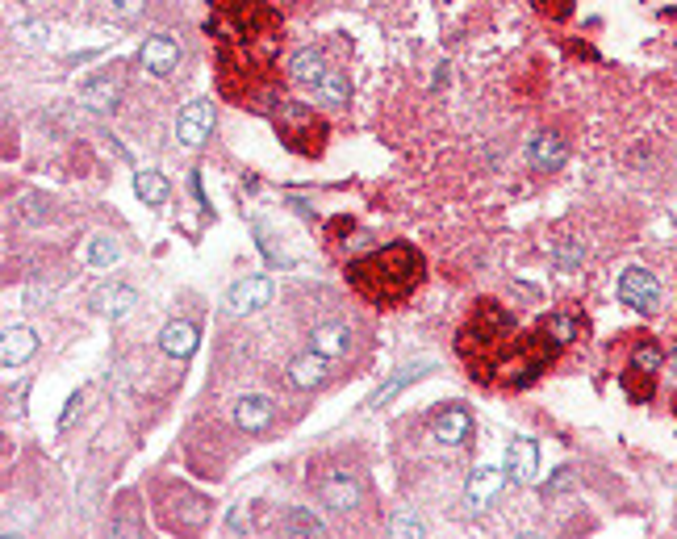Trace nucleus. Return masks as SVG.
I'll use <instances>...</instances> for the list:
<instances>
[{
	"label": "nucleus",
	"instance_id": "obj_23",
	"mask_svg": "<svg viewBox=\"0 0 677 539\" xmlns=\"http://www.w3.org/2000/svg\"><path fill=\"white\" fill-rule=\"evenodd\" d=\"M92 306H97V314H105V318H113V322H122V318L138 306V293H134L130 285H105V289L92 293Z\"/></svg>",
	"mask_w": 677,
	"mask_h": 539
},
{
	"label": "nucleus",
	"instance_id": "obj_10",
	"mask_svg": "<svg viewBox=\"0 0 677 539\" xmlns=\"http://www.w3.org/2000/svg\"><path fill=\"white\" fill-rule=\"evenodd\" d=\"M80 105L92 113H109L122 105V72L118 67H105V72H92L80 84Z\"/></svg>",
	"mask_w": 677,
	"mask_h": 539
},
{
	"label": "nucleus",
	"instance_id": "obj_19",
	"mask_svg": "<svg viewBox=\"0 0 677 539\" xmlns=\"http://www.w3.org/2000/svg\"><path fill=\"white\" fill-rule=\"evenodd\" d=\"M535 473H540V448H535V439H515L506 448V477L515 485H531Z\"/></svg>",
	"mask_w": 677,
	"mask_h": 539
},
{
	"label": "nucleus",
	"instance_id": "obj_25",
	"mask_svg": "<svg viewBox=\"0 0 677 539\" xmlns=\"http://www.w3.org/2000/svg\"><path fill=\"white\" fill-rule=\"evenodd\" d=\"M619 389L627 393V402L644 406V402H652V393H657V377H652V372H640V368L627 364V368L619 372Z\"/></svg>",
	"mask_w": 677,
	"mask_h": 539
},
{
	"label": "nucleus",
	"instance_id": "obj_18",
	"mask_svg": "<svg viewBox=\"0 0 677 539\" xmlns=\"http://www.w3.org/2000/svg\"><path fill=\"white\" fill-rule=\"evenodd\" d=\"M197 343H201V331H197V322H189V318H172L159 331V351L168 360H189L197 351Z\"/></svg>",
	"mask_w": 677,
	"mask_h": 539
},
{
	"label": "nucleus",
	"instance_id": "obj_39",
	"mask_svg": "<svg viewBox=\"0 0 677 539\" xmlns=\"http://www.w3.org/2000/svg\"><path fill=\"white\" fill-rule=\"evenodd\" d=\"M80 406H84V389H76L72 397H67V406H63V414H59V431H67L76 423V414H80Z\"/></svg>",
	"mask_w": 677,
	"mask_h": 539
},
{
	"label": "nucleus",
	"instance_id": "obj_7",
	"mask_svg": "<svg viewBox=\"0 0 677 539\" xmlns=\"http://www.w3.org/2000/svg\"><path fill=\"white\" fill-rule=\"evenodd\" d=\"M318 502L331 510V514H352L360 502H364V481L360 473H352L347 464H331V468H318L310 477Z\"/></svg>",
	"mask_w": 677,
	"mask_h": 539
},
{
	"label": "nucleus",
	"instance_id": "obj_29",
	"mask_svg": "<svg viewBox=\"0 0 677 539\" xmlns=\"http://www.w3.org/2000/svg\"><path fill=\"white\" fill-rule=\"evenodd\" d=\"M314 97L322 105H347V101H352V80H347V72H339V67H331L326 80L314 88Z\"/></svg>",
	"mask_w": 677,
	"mask_h": 539
},
{
	"label": "nucleus",
	"instance_id": "obj_8",
	"mask_svg": "<svg viewBox=\"0 0 677 539\" xmlns=\"http://www.w3.org/2000/svg\"><path fill=\"white\" fill-rule=\"evenodd\" d=\"M427 431H431V439L439 443V448H469L477 423H473V410L464 402H448V406H439L431 414Z\"/></svg>",
	"mask_w": 677,
	"mask_h": 539
},
{
	"label": "nucleus",
	"instance_id": "obj_31",
	"mask_svg": "<svg viewBox=\"0 0 677 539\" xmlns=\"http://www.w3.org/2000/svg\"><path fill=\"white\" fill-rule=\"evenodd\" d=\"M389 535H393V539H423V535H427V523L418 519L410 506H402V510L389 519Z\"/></svg>",
	"mask_w": 677,
	"mask_h": 539
},
{
	"label": "nucleus",
	"instance_id": "obj_13",
	"mask_svg": "<svg viewBox=\"0 0 677 539\" xmlns=\"http://www.w3.org/2000/svg\"><path fill=\"white\" fill-rule=\"evenodd\" d=\"M209 130H214V101H209V97H197L193 105L180 109V117H176V143L180 147L197 151L209 138Z\"/></svg>",
	"mask_w": 677,
	"mask_h": 539
},
{
	"label": "nucleus",
	"instance_id": "obj_6",
	"mask_svg": "<svg viewBox=\"0 0 677 539\" xmlns=\"http://www.w3.org/2000/svg\"><path fill=\"white\" fill-rule=\"evenodd\" d=\"M155 502H159V519L168 531H201L209 523V510H214V502L205 494H197V489L180 481L155 485Z\"/></svg>",
	"mask_w": 677,
	"mask_h": 539
},
{
	"label": "nucleus",
	"instance_id": "obj_11",
	"mask_svg": "<svg viewBox=\"0 0 677 539\" xmlns=\"http://www.w3.org/2000/svg\"><path fill=\"white\" fill-rule=\"evenodd\" d=\"M272 293H276V285L268 276H243V280H235V285L226 289V310L235 318L255 314V310L272 306Z\"/></svg>",
	"mask_w": 677,
	"mask_h": 539
},
{
	"label": "nucleus",
	"instance_id": "obj_20",
	"mask_svg": "<svg viewBox=\"0 0 677 539\" xmlns=\"http://www.w3.org/2000/svg\"><path fill=\"white\" fill-rule=\"evenodd\" d=\"M502 481H506V473H502V468H494V464L473 468V473H469V485H464V502H469L473 510H485L489 502L498 498Z\"/></svg>",
	"mask_w": 677,
	"mask_h": 539
},
{
	"label": "nucleus",
	"instance_id": "obj_27",
	"mask_svg": "<svg viewBox=\"0 0 677 539\" xmlns=\"http://www.w3.org/2000/svg\"><path fill=\"white\" fill-rule=\"evenodd\" d=\"M540 331H544V335H552L560 347H569V343H577V339H581V331H586V322H581L577 314H548V318H540Z\"/></svg>",
	"mask_w": 677,
	"mask_h": 539
},
{
	"label": "nucleus",
	"instance_id": "obj_26",
	"mask_svg": "<svg viewBox=\"0 0 677 539\" xmlns=\"http://www.w3.org/2000/svg\"><path fill=\"white\" fill-rule=\"evenodd\" d=\"M134 193H138V201H147V205H163L168 193H172V184L163 180V172H155V168H138L134 172Z\"/></svg>",
	"mask_w": 677,
	"mask_h": 539
},
{
	"label": "nucleus",
	"instance_id": "obj_12",
	"mask_svg": "<svg viewBox=\"0 0 677 539\" xmlns=\"http://www.w3.org/2000/svg\"><path fill=\"white\" fill-rule=\"evenodd\" d=\"M138 67L155 80H168L180 67V42L172 34H151L143 46H138Z\"/></svg>",
	"mask_w": 677,
	"mask_h": 539
},
{
	"label": "nucleus",
	"instance_id": "obj_38",
	"mask_svg": "<svg viewBox=\"0 0 677 539\" xmlns=\"http://www.w3.org/2000/svg\"><path fill=\"white\" fill-rule=\"evenodd\" d=\"M13 34L21 42H46V38H51V30H46L42 21H21V26H13Z\"/></svg>",
	"mask_w": 677,
	"mask_h": 539
},
{
	"label": "nucleus",
	"instance_id": "obj_40",
	"mask_svg": "<svg viewBox=\"0 0 677 539\" xmlns=\"http://www.w3.org/2000/svg\"><path fill=\"white\" fill-rule=\"evenodd\" d=\"M21 218H26V222H42V218H51V201H42V197H26V209H21Z\"/></svg>",
	"mask_w": 677,
	"mask_h": 539
},
{
	"label": "nucleus",
	"instance_id": "obj_1",
	"mask_svg": "<svg viewBox=\"0 0 677 539\" xmlns=\"http://www.w3.org/2000/svg\"><path fill=\"white\" fill-rule=\"evenodd\" d=\"M209 38L218 46V92L243 109L272 113L280 92L276 55L285 42V21L268 0H209Z\"/></svg>",
	"mask_w": 677,
	"mask_h": 539
},
{
	"label": "nucleus",
	"instance_id": "obj_3",
	"mask_svg": "<svg viewBox=\"0 0 677 539\" xmlns=\"http://www.w3.org/2000/svg\"><path fill=\"white\" fill-rule=\"evenodd\" d=\"M510 343H515V314L498 306L494 297H481L456 331V356L477 385H494V368Z\"/></svg>",
	"mask_w": 677,
	"mask_h": 539
},
{
	"label": "nucleus",
	"instance_id": "obj_24",
	"mask_svg": "<svg viewBox=\"0 0 677 539\" xmlns=\"http://www.w3.org/2000/svg\"><path fill=\"white\" fill-rule=\"evenodd\" d=\"M427 372H431V364H410V368H398V372H393V377H389V381H385V385H381L377 393H372V397H368V402H364V406H368V410H381V406H389V402H393V397H398V393H402V389H406L410 381H418V377H427Z\"/></svg>",
	"mask_w": 677,
	"mask_h": 539
},
{
	"label": "nucleus",
	"instance_id": "obj_43",
	"mask_svg": "<svg viewBox=\"0 0 677 539\" xmlns=\"http://www.w3.org/2000/svg\"><path fill=\"white\" fill-rule=\"evenodd\" d=\"M439 5H448V0H439Z\"/></svg>",
	"mask_w": 677,
	"mask_h": 539
},
{
	"label": "nucleus",
	"instance_id": "obj_15",
	"mask_svg": "<svg viewBox=\"0 0 677 539\" xmlns=\"http://www.w3.org/2000/svg\"><path fill=\"white\" fill-rule=\"evenodd\" d=\"M352 343H356V331L347 322H318L314 331H310V351H318V356H326V360H343L347 351H352Z\"/></svg>",
	"mask_w": 677,
	"mask_h": 539
},
{
	"label": "nucleus",
	"instance_id": "obj_33",
	"mask_svg": "<svg viewBox=\"0 0 677 539\" xmlns=\"http://www.w3.org/2000/svg\"><path fill=\"white\" fill-rule=\"evenodd\" d=\"M251 234H255V247L264 251V260H268L272 268H289V255H285V251H280V247L272 243V230H268V226H264L260 218L251 222Z\"/></svg>",
	"mask_w": 677,
	"mask_h": 539
},
{
	"label": "nucleus",
	"instance_id": "obj_17",
	"mask_svg": "<svg viewBox=\"0 0 677 539\" xmlns=\"http://www.w3.org/2000/svg\"><path fill=\"white\" fill-rule=\"evenodd\" d=\"M527 159H531L535 172H560V168H565V159H569V143L556 130H540V134L531 138Z\"/></svg>",
	"mask_w": 677,
	"mask_h": 539
},
{
	"label": "nucleus",
	"instance_id": "obj_21",
	"mask_svg": "<svg viewBox=\"0 0 677 539\" xmlns=\"http://www.w3.org/2000/svg\"><path fill=\"white\" fill-rule=\"evenodd\" d=\"M326 72H331V63H326V55L318 51V46H306V51H297L289 59V80L301 84V88H318L326 80Z\"/></svg>",
	"mask_w": 677,
	"mask_h": 539
},
{
	"label": "nucleus",
	"instance_id": "obj_42",
	"mask_svg": "<svg viewBox=\"0 0 677 539\" xmlns=\"http://www.w3.org/2000/svg\"><path fill=\"white\" fill-rule=\"evenodd\" d=\"M673 414H677V397H673Z\"/></svg>",
	"mask_w": 677,
	"mask_h": 539
},
{
	"label": "nucleus",
	"instance_id": "obj_37",
	"mask_svg": "<svg viewBox=\"0 0 677 539\" xmlns=\"http://www.w3.org/2000/svg\"><path fill=\"white\" fill-rule=\"evenodd\" d=\"M573 5H577V0H535V9H540L548 21H569Z\"/></svg>",
	"mask_w": 677,
	"mask_h": 539
},
{
	"label": "nucleus",
	"instance_id": "obj_32",
	"mask_svg": "<svg viewBox=\"0 0 677 539\" xmlns=\"http://www.w3.org/2000/svg\"><path fill=\"white\" fill-rule=\"evenodd\" d=\"M118 243L109 239V234H97V239L88 243V251H84V260H88V268H113L118 264Z\"/></svg>",
	"mask_w": 677,
	"mask_h": 539
},
{
	"label": "nucleus",
	"instance_id": "obj_2",
	"mask_svg": "<svg viewBox=\"0 0 677 539\" xmlns=\"http://www.w3.org/2000/svg\"><path fill=\"white\" fill-rule=\"evenodd\" d=\"M343 272L360 301L393 310V306H406L418 293V285H423V276H427V260H423V251L410 243H389L381 251H368L360 260H352Z\"/></svg>",
	"mask_w": 677,
	"mask_h": 539
},
{
	"label": "nucleus",
	"instance_id": "obj_9",
	"mask_svg": "<svg viewBox=\"0 0 677 539\" xmlns=\"http://www.w3.org/2000/svg\"><path fill=\"white\" fill-rule=\"evenodd\" d=\"M619 301L640 314H657L661 310V280L648 268H627L619 276Z\"/></svg>",
	"mask_w": 677,
	"mask_h": 539
},
{
	"label": "nucleus",
	"instance_id": "obj_16",
	"mask_svg": "<svg viewBox=\"0 0 677 539\" xmlns=\"http://www.w3.org/2000/svg\"><path fill=\"white\" fill-rule=\"evenodd\" d=\"M272 418H276V402H272L268 393H243L239 402H235V423H239V431H247V435L268 431Z\"/></svg>",
	"mask_w": 677,
	"mask_h": 539
},
{
	"label": "nucleus",
	"instance_id": "obj_14",
	"mask_svg": "<svg viewBox=\"0 0 677 539\" xmlns=\"http://www.w3.org/2000/svg\"><path fill=\"white\" fill-rule=\"evenodd\" d=\"M285 381L301 393H310V389H322L326 381H331V360L318 356V351H301V356L289 360V372H285Z\"/></svg>",
	"mask_w": 677,
	"mask_h": 539
},
{
	"label": "nucleus",
	"instance_id": "obj_35",
	"mask_svg": "<svg viewBox=\"0 0 677 539\" xmlns=\"http://www.w3.org/2000/svg\"><path fill=\"white\" fill-rule=\"evenodd\" d=\"M113 535H126V539L143 535V523L134 519V498H126V514H122V519H113Z\"/></svg>",
	"mask_w": 677,
	"mask_h": 539
},
{
	"label": "nucleus",
	"instance_id": "obj_22",
	"mask_svg": "<svg viewBox=\"0 0 677 539\" xmlns=\"http://www.w3.org/2000/svg\"><path fill=\"white\" fill-rule=\"evenodd\" d=\"M34 351H38V335L30 331V326H5V343H0V364H5L9 372H13L17 364H26Z\"/></svg>",
	"mask_w": 677,
	"mask_h": 539
},
{
	"label": "nucleus",
	"instance_id": "obj_41",
	"mask_svg": "<svg viewBox=\"0 0 677 539\" xmlns=\"http://www.w3.org/2000/svg\"><path fill=\"white\" fill-rule=\"evenodd\" d=\"M226 523H230V531H247V527H251V506L239 502L235 510H230V519H226Z\"/></svg>",
	"mask_w": 677,
	"mask_h": 539
},
{
	"label": "nucleus",
	"instance_id": "obj_30",
	"mask_svg": "<svg viewBox=\"0 0 677 539\" xmlns=\"http://www.w3.org/2000/svg\"><path fill=\"white\" fill-rule=\"evenodd\" d=\"M280 535H326V523L314 519L310 510H301V506H289L285 510V519H280Z\"/></svg>",
	"mask_w": 677,
	"mask_h": 539
},
{
	"label": "nucleus",
	"instance_id": "obj_34",
	"mask_svg": "<svg viewBox=\"0 0 677 539\" xmlns=\"http://www.w3.org/2000/svg\"><path fill=\"white\" fill-rule=\"evenodd\" d=\"M581 260H586V247H581V239H565V243L556 247V268L560 272L581 268Z\"/></svg>",
	"mask_w": 677,
	"mask_h": 539
},
{
	"label": "nucleus",
	"instance_id": "obj_4",
	"mask_svg": "<svg viewBox=\"0 0 677 539\" xmlns=\"http://www.w3.org/2000/svg\"><path fill=\"white\" fill-rule=\"evenodd\" d=\"M560 351H565V347L535 326L531 335H519L515 343L506 347V356L494 368V385H502V389H527V385H535L560 360Z\"/></svg>",
	"mask_w": 677,
	"mask_h": 539
},
{
	"label": "nucleus",
	"instance_id": "obj_36",
	"mask_svg": "<svg viewBox=\"0 0 677 539\" xmlns=\"http://www.w3.org/2000/svg\"><path fill=\"white\" fill-rule=\"evenodd\" d=\"M109 13L118 21H138L147 13V0H109Z\"/></svg>",
	"mask_w": 677,
	"mask_h": 539
},
{
	"label": "nucleus",
	"instance_id": "obj_5",
	"mask_svg": "<svg viewBox=\"0 0 677 539\" xmlns=\"http://www.w3.org/2000/svg\"><path fill=\"white\" fill-rule=\"evenodd\" d=\"M272 126L280 134V143L297 155H306V159H318L326 151V138H331L326 117L314 113L310 105H301V101H280L272 109Z\"/></svg>",
	"mask_w": 677,
	"mask_h": 539
},
{
	"label": "nucleus",
	"instance_id": "obj_28",
	"mask_svg": "<svg viewBox=\"0 0 677 539\" xmlns=\"http://www.w3.org/2000/svg\"><path fill=\"white\" fill-rule=\"evenodd\" d=\"M627 364L657 377L661 364H665V351L657 347V339H652V335H632V360H627Z\"/></svg>",
	"mask_w": 677,
	"mask_h": 539
}]
</instances>
